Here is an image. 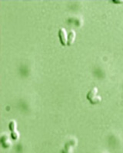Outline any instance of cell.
I'll list each match as a JSON object with an SVG mask.
<instances>
[{"label":"cell","mask_w":123,"mask_h":153,"mask_svg":"<svg viewBox=\"0 0 123 153\" xmlns=\"http://www.w3.org/2000/svg\"><path fill=\"white\" fill-rule=\"evenodd\" d=\"M98 88L97 87H93L92 89H91L89 91L87 94V100L89 101L92 104H98L99 103H101L102 101V97L98 94Z\"/></svg>","instance_id":"cell-1"},{"label":"cell","mask_w":123,"mask_h":153,"mask_svg":"<svg viewBox=\"0 0 123 153\" xmlns=\"http://www.w3.org/2000/svg\"><path fill=\"white\" fill-rule=\"evenodd\" d=\"M58 37H59V41L61 44L63 46L68 45V34L65 30V28H61L58 31Z\"/></svg>","instance_id":"cell-2"},{"label":"cell","mask_w":123,"mask_h":153,"mask_svg":"<svg viewBox=\"0 0 123 153\" xmlns=\"http://www.w3.org/2000/svg\"><path fill=\"white\" fill-rule=\"evenodd\" d=\"M1 143H2L3 148L5 149L9 148V147L11 146V145H12V143H11L9 137H8V136H6V135H3V136H2V137H1Z\"/></svg>","instance_id":"cell-3"},{"label":"cell","mask_w":123,"mask_h":153,"mask_svg":"<svg viewBox=\"0 0 123 153\" xmlns=\"http://www.w3.org/2000/svg\"><path fill=\"white\" fill-rule=\"evenodd\" d=\"M76 34L75 32V31L72 30V31H69V33L68 34V45H72V44L75 42V39H76Z\"/></svg>","instance_id":"cell-4"},{"label":"cell","mask_w":123,"mask_h":153,"mask_svg":"<svg viewBox=\"0 0 123 153\" xmlns=\"http://www.w3.org/2000/svg\"><path fill=\"white\" fill-rule=\"evenodd\" d=\"M16 126H17V125H16V121H14V120L11 121L10 123H9V129H10V131L12 132H14V131H16Z\"/></svg>","instance_id":"cell-5"},{"label":"cell","mask_w":123,"mask_h":153,"mask_svg":"<svg viewBox=\"0 0 123 153\" xmlns=\"http://www.w3.org/2000/svg\"><path fill=\"white\" fill-rule=\"evenodd\" d=\"M11 137L13 140H17L19 138H20V132H18L17 130L14 131V132H12L11 133Z\"/></svg>","instance_id":"cell-6"},{"label":"cell","mask_w":123,"mask_h":153,"mask_svg":"<svg viewBox=\"0 0 123 153\" xmlns=\"http://www.w3.org/2000/svg\"><path fill=\"white\" fill-rule=\"evenodd\" d=\"M113 2H115V3H122L123 2H116V1H114Z\"/></svg>","instance_id":"cell-7"}]
</instances>
